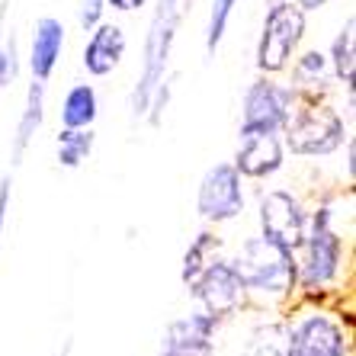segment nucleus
Returning <instances> with one entry per match:
<instances>
[{
  "label": "nucleus",
  "instance_id": "f3484780",
  "mask_svg": "<svg viewBox=\"0 0 356 356\" xmlns=\"http://www.w3.org/2000/svg\"><path fill=\"white\" fill-rule=\"evenodd\" d=\"M324 55L331 61L334 81L347 93H353V83H356V19H353V13L337 29V35L331 39V49L324 51Z\"/></svg>",
  "mask_w": 356,
  "mask_h": 356
},
{
  "label": "nucleus",
  "instance_id": "412c9836",
  "mask_svg": "<svg viewBox=\"0 0 356 356\" xmlns=\"http://www.w3.org/2000/svg\"><path fill=\"white\" fill-rule=\"evenodd\" d=\"M222 254V238L216 232H199L196 238L190 241V248L183 254V264H180V282L186 286L190 280H196L199 270L209 264V260H216Z\"/></svg>",
  "mask_w": 356,
  "mask_h": 356
},
{
  "label": "nucleus",
  "instance_id": "0eeeda50",
  "mask_svg": "<svg viewBox=\"0 0 356 356\" xmlns=\"http://www.w3.org/2000/svg\"><path fill=\"white\" fill-rule=\"evenodd\" d=\"M286 324L292 356H350V331L327 308H302Z\"/></svg>",
  "mask_w": 356,
  "mask_h": 356
},
{
  "label": "nucleus",
  "instance_id": "1a4fd4ad",
  "mask_svg": "<svg viewBox=\"0 0 356 356\" xmlns=\"http://www.w3.org/2000/svg\"><path fill=\"white\" fill-rule=\"evenodd\" d=\"M248 206V193H244V177L232 161L212 164L199 180L196 190V212L209 225H228L238 222Z\"/></svg>",
  "mask_w": 356,
  "mask_h": 356
},
{
  "label": "nucleus",
  "instance_id": "6e6552de",
  "mask_svg": "<svg viewBox=\"0 0 356 356\" xmlns=\"http://www.w3.org/2000/svg\"><path fill=\"white\" fill-rule=\"evenodd\" d=\"M186 289H190L193 302H196L202 312L222 318V321L225 318H234L241 308L250 302L234 264L228 257H222V254H218L216 260H209V264L199 270L196 280L186 282Z\"/></svg>",
  "mask_w": 356,
  "mask_h": 356
},
{
  "label": "nucleus",
  "instance_id": "a211bd4d",
  "mask_svg": "<svg viewBox=\"0 0 356 356\" xmlns=\"http://www.w3.org/2000/svg\"><path fill=\"white\" fill-rule=\"evenodd\" d=\"M99 119V93L93 83H71L61 97V125L65 129H93Z\"/></svg>",
  "mask_w": 356,
  "mask_h": 356
},
{
  "label": "nucleus",
  "instance_id": "aec40b11",
  "mask_svg": "<svg viewBox=\"0 0 356 356\" xmlns=\"http://www.w3.org/2000/svg\"><path fill=\"white\" fill-rule=\"evenodd\" d=\"M97 148V132L93 129H65L55 135V161L65 170H77L87 164V158Z\"/></svg>",
  "mask_w": 356,
  "mask_h": 356
},
{
  "label": "nucleus",
  "instance_id": "39448f33",
  "mask_svg": "<svg viewBox=\"0 0 356 356\" xmlns=\"http://www.w3.org/2000/svg\"><path fill=\"white\" fill-rule=\"evenodd\" d=\"M305 10L292 0H270L260 23L257 49H254V67L257 74H282L296 51L305 42Z\"/></svg>",
  "mask_w": 356,
  "mask_h": 356
},
{
  "label": "nucleus",
  "instance_id": "b1692460",
  "mask_svg": "<svg viewBox=\"0 0 356 356\" xmlns=\"http://www.w3.org/2000/svg\"><path fill=\"white\" fill-rule=\"evenodd\" d=\"M10 177H3L0 180V238H3V232H7V218H10Z\"/></svg>",
  "mask_w": 356,
  "mask_h": 356
},
{
  "label": "nucleus",
  "instance_id": "a878e982",
  "mask_svg": "<svg viewBox=\"0 0 356 356\" xmlns=\"http://www.w3.org/2000/svg\"><path fill=\"white\" fill-rule=\"evenodd\" d=\"M296 7H302L305 13H312V10H324L327 3H334V0H292Z\"/></svg>",
  "mask_w": 356,
  "mask_h": 356
},
{
  "label": "nucleus",
  "instance_id": "6ab92c4d",
  "mask_svg": "<svg viewBox=\"0 0 356 356\" xmlns=\"http://www.w3.org/2000/svg\"><path fill=\"white\" fill-rule=\"evenodd\" d=\"M241 356H292L286 318H264L254 324Z\"/></svg>",
  "mask_w": 356,
  "mask_h": 356
},
{
  "label": "nucleus",
  "instance_id": "5701e85b",
  "mask_svg": "<svg viewBox=\"0 0 356 356\" xmlns=\"http://www.w3.org/2000/svg\"><path fill=\"white\" fill-rule=\"evenodd\" d=\"M106 10H109L106 0H81V7H77V23H81L83 33L93 29L99 19H106Z\"/></svg>",
  "mask_w": 356,
  "mask_h": 356
},
{
  "label": "nucleus",
  "instance_id": "dca6fc26",
  "mask_svg": "<svg viewBox=\"0 0 356 356\" xmlns=\"http://www.w3.org/2000/svg\"><path fill=\"white\" fill-rule=\"evenodd\" d=\"M289 87L298 93V97H324V93L331 90V61L324 55L321 49H298L296 58L289 61Z\"/></svg>",
  "mask_w": 356,
  "mask_h": 356
},
{
  "label": "nucleus",
  "instance_id": "f03ea898",
  "mask_svg": "<svg viewBox=\"0 0 356 356\" xmlns=\"http://www.w3.org/2000/svg\"><path fill=\"white\" fill-rule=\"evenodd\" d=\"M248 298L260 305H286L298 296V264L289 248H282L266 234L241 241L232 257Z\"/></svg>",
  "mask_w": 356,
  "mask_h": 356
},
{
  "label": "nucleus",
  "instance_id": "2eb2a0df",
  "mask_svg": "<svg viewBox=\"0 0 356 356\" xmlns=\"http://www.w3.org/2000/svg\"><path fill=\"white\" fill-rule=\"evenodd\" d=\"M45 97H49V83L33 81L29 87H26L23 109H19L13 138H10V164H13V167L23 164L29 145H33L35 135H39L42 125H45Z\"/></svg>",
  "mask_w": 356,
  "mask_h": 356
},
{
  "label": "nucleus",
  "instance_id": "bb28decb",
  "mask_svg": "<svg viewBox=\"0 0 356 356\" xmlns=\"http://www.w3.org/2000/svg\"><path fill=\"white\" fill-rule=\"evenodd\" d=\"M7 10H10V0H0V35L7 29Z\"/></svg>",
  "mask_w": 356,
  "mask_h": 356
},
{
  "label": "nucleus",
  "instance_id": "ddd939ff",
  "mask_svg": "<svg viewBox=\"0 0 356 356\" xmlns=\"http://www.w3.org/2000/svg\"><path fill=\"white\" fill-rule=\"evenodd\" d=\"M125 51H129V39L119 23L99 19L93 29H87V42L81 51V65L87 77H109L122 65Z\"/></svg>",
  "mask_w": 356,
  "mask_h": 356
},
{
  "label": "nucleus",
  "instance_id": "393cba45",
  "mask_svg": "<svg viewBox=\"0 0 356 356\" xmlns=\"http://www.w3.org/2000/svg\"><path fill=\"white\" fill-rule=\"evenodd\" d=\"M109 10H116V13H138V10L148 7V0H106Z\"/></svg>",
  "mask_w": 356,
  "mask_h": 356
},
{
  "label": "nucleus",
  "instance_id": "7ed1b4c3",
  "mask_svg": "<svg viewBox=\"0 0 356 356\" xmlns=\"http://www.w3.org/2000/svg\"><path fill=\"white\" fill-rule=\"evenodd\" d=\"M193 0H158L154 13L148 19V33H145V49H141V71L132 87V116L145 119L154 93L170 81V58H174V45L180 35V26L190 13Z\"/></svg>",
  "mask_w": 356,
  "mask_h": 356
},
{
  "label": "nucleus",
  "instance_id": "4468645a",
  "mask_svg": "<svg viewBox=\"0 0 356 356\" xmlns=\"http://www.w3.org/2000/svg\"><path fill=\"white\" fill-rule=\"evenodd\" d=\"M244 180H270L286 167V148L280 135H250L241 138L232 161Z\"/></svg>",
  "mask_w": 356,
  "mask_h": 356
},
{
  "label": "nucleus",
  "instance_id": "9b49d317",
  "mask_svg": "<svg viewBox=\"0 0 356 356\" xmlns=\"http://www.w3.org/2000/svg\"><path fill=\"white\" fill-rule=\"evenodd\" d=\"M218 327H222V318L196 308L167 324L164 337H161V356H212Z\"/></svg>",
  "mask_w": 356,
  "mask_h": 356
},
{
  "label": "nucleus",
  "instance_id": "cd10ccee",
  "mask_svg": "<svg viewBox=\"0 0 356 356\" xmlns=\"http://www.w3.org/2000/svg\"><path fill=\"white\" fill-rule=\"evenodd\" d=\"M71 350H74V343H71V340H67V343H65V350H61L58 356H71Z\"/></svg>",
  "mask_w": 356,
  "mask_h": 356
},
{
  "label": "nucleus",
  "instance_id": "9d476101",
  "mask_svg": "<svg viewBox=\"0 0 356 356\" xmlns=\"http://www.w3.org/2000/svg\"><path fill=\"white\" fill-rule=\"evenodd\" d=\"M257 222L260 234H266L270 241H276V244H282V248H289L296 254L302 248V238H305L308 212L292 190L270 186L257 196Z\"/></svg>",
  "mask_w": 356,
  "mask_h": 356
},
{
  "label": "nucleus",
  "instance_id": "4be33fe9",
  "mask_svg": "<svg viewBox=\"0 0 356 356\" xmlns=\"http://www.w3.org/2000/svg\"><path fill=\"white\" fill-rule=\"evenodd\" d=\"M238 3H241V0H212V3H209L206 35H202L209 58H212V55L222 49V42H225V35H228V26H232V19H234V10H238Z\"/></svg>",
  "mask_w": 356,
  "mask_h": 356
},
{
  "label": "nucleus",
  "instance_id": "f257e3e1",
  "mask_svg": "<svg viewBox=\"0 0 356 356\" xmlns=\"http://www.w3.org/2000/svg\"><path fill=\"white\" fill-rule=\"evenodd\" d=\"M343 234L337 228V209L334 202H321L308 212V228L302 248L296 250L298 264V292L305 298L331 296L343 280Z\"/></svg>",
  "mask_w": 356,
  "mask_h": 356
},
{
  "label": "nucleus",
  "instance_id": "f8f14e48",
  "mask_svg": "<svg viewBox=\"0 0 356 356\" xmlns=\"http://www.w3.org/2000/svg\"><path fill=\"white\" fill-rule=\"evenodd\" d=\"M67 45V29L58 17H39L33 23V35H29V55H26V67L33 81L49 83L58 71L61 58H65Z\"/></svg>",
  "mask_w": 356,
  "mask_h": 356
},
{
  "label": "nucleus",
  "instance_id": "20e7f679",
  "mask_svg": "<svg viewBox=\"0 0 356 356\" xmlns=\"http://www.w3.org/2000/svg\"><path fill=\"white\" fill-rule=\"evenodd\" d=\"M280 138L292 158H327L350 141V125L324 97H298Z\"/></svg>",
  "mask_w": 356,
  "mask_h": 356
},
{
  "label": "nucleus",
  "instance_id": "423d86ee",
  "mask_svg": "<svg viewBox=\"0 0 356 356\" xmlns=\"http://www.w3.org/2000/svg\"><path fill=\"white\" fill-rule=\"evenodd\" d=\"M298 93L289 83L276 81L273 74H257L248 83V90L241 97V122L238 138L250 135H280L292 106H296Z\"/></svg>",
  "mask_w": 356,
  "mask_h": 356
}]
</instances>
